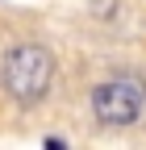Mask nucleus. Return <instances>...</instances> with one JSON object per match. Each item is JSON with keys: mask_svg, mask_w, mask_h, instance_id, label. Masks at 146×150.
Listing matches in <instances>:
<instances>
[{"mask_svg": "<svg viewBox=\"0 0 146 150\" xmlns=\"http://www.w3.org/2000/svg\"><path fill=\"white\" fill-rule=\"evenodd\" d=\"M54 83V54L42 42H13L0 59V88L9 92L13 104L33 108L46 100Z\"/></svg>", "mask_w": 146, "mask_h": 150, "instance_id": "obj_1", "label": "nucleus"}, {"mask_svg": "<svg viewBox=\"0 0 146 150\" xmlns=\"http://www.w3.org/2000/svg\"><path fill=\"white\" fill-rule=\"evenodd\" d=\"M146 112V79L138 71H113L92 88V117L108 129H125Z\"/></svg>", "mask_w": 146, "mask_h": 150, "instance_id": "obj_2", "label": "nucleus"}]
</instances>
